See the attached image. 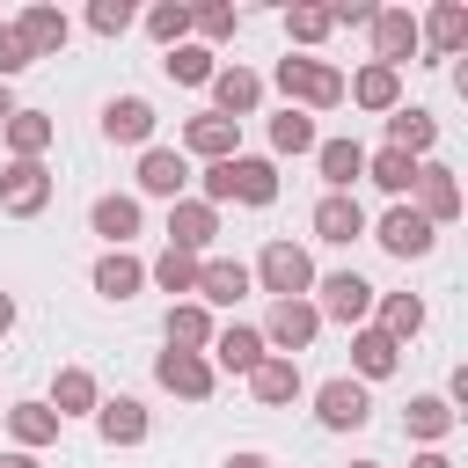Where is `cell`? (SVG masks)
<instances>
[{
	"label": "cell",
	"mask_w": 468,
	"mask_h": 468,
	"mask_svg": "<svg viewBox=\"0 0 468 468\" xmlns=\"http://www.w3.org/2000/svg\"><path fill=\"white\" fill-rule=\"evenodd\" d=\"M29 66H37V58L22 51V37H15V22H0V88H7L15 73H29Z\"/></svg>",
	"instance_id": "cell-44"
},
{
	"label": "cell",
	"mask_w": 468,
	"mask_h": 468,
	"mask_svg": "<svg viewBox=\"0 0 468 468\" xmlns=\"http://www.w3.org/2000/svg\"><path fill=\"white\" fill-rule=\"evenodd\" d=\"M95 431H102V446H146L154 417H146L139 395H102L95 402Z\"/></svg>",
	"instance_id": "cell-17"
},
{
	"label": "cell",
	"mask_w": 468,
	"mask_h": 468,
	"mask_svg": "<svg viewBox=\"0 0 468 468\" xmlns=\"http://www.w3.org/2000/svg\"><path fill=\"white\" fill-rule=\"evenodd\" d=\"M88 285H95L102 300H132V292L146 285V263H139L132 249H102V256H95V271H88Z\"/></svg>",
	"instance_id": "cell-30"
},
{
	"label": "cell",
	"mask_w": 468,
	"mask_h": 468,
	"mask_svg": "<svg viewBox=\"0 0 468 468\" xmlns=\"http://www.w3.org/2000/svg\"><path fill=\"white\" fill-rule=\"evenodd\" d=\"M366 417H373L366 380L336 373V380H322V388H314V424H322V431H366Z\"/></svg>",
	"instance_id": "cell-7"
},
{
	"label": "cell",
	"mask_w": 468,
	"mask_h": 468,
	"mask_svg": "<svg viewBox=\"0 0 468 468\" xmlns=\"http://www.w3.org/2000/svg\"><path fill=\"white\" fill-rule=\"evenodd\" d=\"M146 37H154L161 51L190 44V0H161V7H146Z\"/></svg>",
	"instance_id": "cell-39"
},
{
	"label": "cell",
	"mask_w": 468,
	"mask_h": 468,
	"mask_svg": "<svg viewBox=\"0 0 468 468\" xmlns=\"http://www.w3.org/2000/svg\"><path fill=\"white\" fill-rule=\"evenodd\" d=\"M256 358H263V329H256V322H219L212 344H205V366H212V373H241V380H249Z\"/></svg>",
	"instance_id": "cell-11"
},
{
	"label": "cell",
	"mask_w": 468,
	"mask_h": 468,
	"mask_svg": "<svg viewBox=\"0 0 468 468\" xmlns=\"http://www.w3.org/2000/svg\"><path fill=\"white\" fill-rule=\"evenodd\" d=\"M197 307H234V300H249V263H234V256H197V292H190Z\"/></svg>",
	"instance_id": "cell-21"
},
{
	"label": "cell",
	"mask_w": 468,
	"mask_h": 468,
	"mask_svg": "<svg viewBox=\"0 0 468 468\" xmlns=\"http://www.w3.org/2000/svg\"><path fill=\"white\" fill-rule=\"evenodd\" d=\"M0 139H7V161H44L51 139H58V124H51L44 110H15V117L0 124Z\"/></svg>",
	"instance_id": "cell-29"
},
{
	"label": "cell",
	"mask_w": 468,
	"mask_h": 468,
	"mask_svg": "<svg viewBox=\"0 0 468 468\" xmlns=\"http://www.w3.org/2000/svg\"><path fill=\"white\" fill-rule=\"evenodd\" d=\"M366 234H373V241H380L395 263H417V256H431V249H439V227H431V219H424L410 197H402V205H388L380 219H366Z\"/></svg>",
	"instance_id": "cell-4"
},
{
	"label": "cell",
	"mask_w": 468,
	"mask_h": 468,
	"mask_svg": "<svg viewBox=\"0 0 468 468\" xmlns=\"http://www.w3.org/2000/svg\"><path fill=\"white\" fill-rule=\"evenodd\" d=\"M212 241H219V212H212L205 197H176V205H168V249L212 256Z\"/></svg>",
	"instance_id": "cell-13"
},
{
	"label": "cell",
	"mask_w": 468,
	"mask_h": 468,
	"mask_svg": "<svg viewBox=\"0 0 468 468\" xmlns=\"http://www.w3.org/2000/svg\"><path fill=\"white\" fill-rule=\"evenodd\" d=\"M366 183H380V190L402 205V197L417 190V161H410V154H395V146H380V154H366Z\"/></svg>",
	"instance_id": "cell-36"
},
{
	"label": "cell",
	"mask_w": 468,
	"mask_h": 468,
	"mask_svg": "<svg viewBox=\"0 0 468 468\" xmlns=\"http://www.w3.org/2000/svg\"><path fill=\"white\" fill-rule=\"evenodd\" d=\"M205 88H212V117H227V124L263 110V73H249V66H212Z\"/></svg>",
	"instance_id": "cell-10"
},
{
	"label": "cell",
	"mask_w": 468,
	"mask_h": 468,
	"mask_svg": "<svg viewBox=\"0 0 468 468\" xmlns=\"http://www.w3.org/2000/svg\"><path fill=\"white\" fill-rule=\"evenodd\" d=\"M212 307H197V300H168V314H161V336H168V351H205L212 344Z\"/></svg>",
	"instance_id": "cell-31"
},
{
	"label": "cell",
	"mask_w": 468,
	"mask_h": 468,
	"mask_svg": "<svg viewBox=\"0 0 468 468\" xmlns=\"http://www.w3.org/2000/svg\"><path fill=\"white\" fill-rule=\"evenodd\" d=\"M95 402H102V388H95V373L88 366H58L51 373V395H44V410L66 424V417H95Z\"/></svg>",
	"instance_id": "cell-25"
},
{
	"label": "cell",
	"mask_w": 468,
	"mask_h": 468,
	"mask_svg": "<svg viewBox=\"0 0 468 468\" xmlns=\"http://www.w3.org/2000/svg\"><path fill=\"white\" fill-rule=\"evenodd\" d=\"M271 88L285 95V110H307V117L344 102V73H336L329 58H307V51H285L278 73H271Z\"/></svg>",
	"instance_id": "cell-2"
},
{
	"label": "cell",
	"mask_w": 468,
	"mask_h": 468,
	"mask_svg": "<svg viewBox=\"0 0 468 468\" xmlns=\"http://www.w3.org/2000/svg\"><path fill=\"white\" fill-rule=\"evenodd\" d=\"M373 329H388L395 344L424 336V300L417 292H373Z\"/></svg>",
	"instance_id": "cell-34"
},
{
	"label": "cell",
	"mask_w": 468,
	"mask_h": 468,
	"mask_svg": "<svg viewBox=\"0 0 468 468\" xmlns=\"http://www.w3.org/2000/svg\"><path fill=\"white\" fill-rule=\"evenodd\" d=\"M139 219H146V212H139V197H132V190H102V197L88 205V227H95L110 249H124V241L139 234Z\"/></svg>",
	"instance_id": "cell-26"
},
{
	"label": "cell",
	"mask_w": 468,
	"mask_h": 468,
	"mask_svg": "<svg viewBox=\"0 0 468 468\" xmlns=\"http://www.w3.org/2000/svg\"><path fill=\"white\" fill-rule=\"evenodd\" d=\"M15 329V292H0V336Z\"/></svg>",
	"instance_id": "cell-47"
},
{
	"label": "cell",
	"mask_w": 468,
	"mask_h": 468,
	"mask_svg": "<svg viewBox=\"0 0 468 468\" xmlns=\"http://www.w3.org/2000/svg\"><path fill=\"white\" fill-rule=\"evenodd\" d=\"M410 205H417L431 227H453L461 205H468V190H461V176H453L446 161H417V190H410Z\"/></svg>",
	"instance_id": "cell-8"
},
{
	"label": "cell",
	"mask_w": 468,
	"mask_h": 468,
	"mask_svg": "<svg viewBox=\"0 0 468 468\" xmlns=\"http://www.w3.org/2000/svg\"><path fill=\"white\" fill-rule=\"evenodd\" d=\"M307 300H314L322 322H344V329H366V322H373V285H366L358 271H322Z\"/></svg>",
	"instance_id": "cell-5"
},
{
	"label": "cell",
	"mask_w": 468,
	"mask_h": 468,
	"mask_svg": "<svg viewBox=\"0 0 468 468\" xmlns=\"http://www.w3.org/2000/svg\"><path fill=\"white\" fill-rule=\"evenodd\" d=\"M314 168H322L329 190H358V183H366V146H358V139H322V146H314Z\"/></svg>",
	"instance_id": "cell-32"
},
{
	"label": "cell",
	"mask_w": 468,
	"mask_h": 468,
	"mask_svg": "<svg viewBox=\"0 0 468 468\" xmlns=\"http://www.w3.org/2000/svg\"><path fill=\"white\" fill-rule=\"evenodd\" d=\"M329 22H336V29H344V22H351V29H366V22H373V7H366V0H336V7H329Z\"/></svg>",
	"instance_id": "cell-45"
},
{
	"label": "cell",
	"mask_w": 468,
	"mask_h": 468,
	"mask_svg": "<svg viewBox=\"0 0 468 468\" xmlns=\"http://www.w3.org/2000/svg\"><path fill=\"white\" fill-rule=\"evenodd\" d=\"M7 439H15V453H44L58 439V417L44 402H7Z\"/></svg>",
	"instance_id": "cell-35"
},
{
	"label": "cell",
	"mask_w": 468,
	"mask_h": 468,
	"mask_svg": "<svg viewBox=\"0 0 468 468\" xmlns=\"http://www.w3.org/2000/svg\"><path fill=\"white\" fill-rule=\"evenodd\" d=\"M15 37H22V51H29V58H58V51H66V37H73V22H66V7L37 0V7H22Z\"/></svg>",
	"instance_id": "cell-18"
},
{
	"label": "cell",
	"mask_w": 468,
	"mask_h": 468,
	"mask_svg": "<svg viewBox=\"0 0 468 468\" xmlns=\"http://www.w3.org/2000/svg\"><path fill=\"white\" fill-rule=\"evenodd\" d=\"M410 468H453V461H446V446H424V453H417Z\"/></svg>",
	"instance_id": "cell-46"
},
{
	"label": "cell",
	"mask_w": 468,
	"mask_h": 468,
	"mask_svg": "<svg viewBox=\"0 0 468 468\" xmlns=\"http://www.w3.org/2000/svg\"><path fill=\"white\" fill-rule=\"evenodd\" d=\"M388 146H395V154H410V161H424V154L439 146V117H431V110H417V102L388 110Z\"/></svg>",
	"instance_id": "cell-28"
},
{
	"label": "cell",
	"mask_w": 468,
	"mask_h": 468,
	"mask_svg": "<svg viewBox=\"0 0 468 468\" xmlns=\"http://www.w3.org/2000/svg\"><path fill=\"white\" fill-rule=\"evenodd\" d=\"M366 29H373V58H380V66L402 73V66L417 58V15H410V7H373Z\"/></svg>",
	"instance_id": "cell-14"
},
{
	"label": "cell",
	"mask_w": 468,
	"mask_h": 468,
	"mask_svg": "<svg viewBox=\"0 0 468 468\" xmlns=\"http://www.w3.org/2000/svg\"><path fill=\"white\" fill-rule=\"evenodd\" d=\"M88 29L95 37H124L132 29V0H88Z\"/></svg>",
	"instance_id": "cell-43"
},
{
	"label": "cell",
	"mask_w": 468,
	"mask_h": 468,
	"mask_svg": "<svg viewBox=\"0 0 468 468\" xmlns=\"http://www.w3.org/2000/svg\"><path fill=\"white\" fill-rule=\"evenodd\" d=\"M417 51H439V58H461L468 51V7L461 0H439L424 22H417Z\"/></svg>",
	"instance_id": "cell-22"
},
{
	"label": "cell",
	"mask_w": 468,
	"mask_h": 468,
	"mask_svg": "<svg viewBox=\"0 0 468 468\" xmlns=\"http://www.w3.org/2000/svg\"><path fill=\"white\" fill-rule=\"evenodd\" d=\"M161 73H168L176 88H205V80H212V51H205V44H176V51H161Z\"/></svg>",
	"instance_id": "cell-40"
},
{
	"label": "cell",
	"mask_w": 468,
	"mask_h": 468,
	"mask_svg": "<svg viewBox=\"0 0 468 468\" xmlns=\"http://www.w3.org/2000/svg\"><path fill=\"white\" fill-rule=\"evenodd\" d=\"M7 117H15V95H7V88H0V124H7Z\"/></svg>",
	"instance_id": "cell-50"
},
{
	"label": "cell",
	"mask_w": 468,
	"mask_h": 468,
	"mask_svg": "<svg viewBox=\"0 0 468 468\" xmlns=\"http://www.w3.org/2000/svg\"><path fill=\"white\" fill-rule=\"evenodd\" d=\"M314 336H322V314H314V300H271V314H263V351H278V358H300Z\"/></svg>",
	"instance_id": "cell-6"
},
{
	"label": "cell",
	"mask_w": 468,
	"mask_h": 468,
	"mask_svg": "<svg viewBox=\"0 0 468 468\" xmlns=\"http://www.w3.org/2000/svg\"><path fill=\"white\" fill-rule=\"evenodd\" d=\"M190 190V161H183V146H146L139 154V197H183Z\"/></svg>",
	"instance_id": "cell-20"
},
{
	"label": "cell",
	"mask_w": 468,
	"mask_h": 468,
	"mask_svg": "<svg viewBox=\"0 0 468 468\" xmlns=\"http://www.w3.org/2000/svg\"><path fill=\"white\" fill-rule=\"evenodd\" d=\"M190 29H197V44L212 51V44H227V37L241 29V15H234L227 0H197V7H190Z\"/></svg>",
	"instance_id": "cell-41"
},
{
	"label": "cell",
	"mask_w": 468,
	"mask_h": 468,
	"mask_svg": "<svg viewBox=\"0 0 468 468\" xmlns=\"http://www.w3.org/2000/svg\"><path fill=\"white\" fill-rule=\"evenodd\" d=\"M344 102H358V110L388 117V110H402V73H395V66H380V58H366V66L344 80Z\"/></svg>",
	"instance_id": "cell-19"
},
{
	"label": "cell",
	"mask_w": 468,
	"mask_h": 468,
	"mask_svg": "<svg viewBox=\"0 0 468 468\" xmlns=\"http://www.w3.org/2000/svg\"><path fill=\"white\" fill-rule=\"evenodd\" d=\"M197 183H205V205H212V212H219V205H278V161H263V154L212 161Z\"/></svg>",
	"instance_id": "cell-1"
},
{
	"label": "cell",
	"mask_w": 468,
	"mask_h": 468,
	"mask_svg": "<svg viewBox=\"0 0 468 468\" xmlns=\"http://www.w3.org/2000/svg\"><path fill=\"white\" fill-rule=\"evenodd\" d=\"M351 468H380V461H351Z\"/></svg>",
	"instance_id": "cell-51"
},
{
	"label": "cell",
	"mask_w": 468,
	"mask_h": 468,
	"mask_svg": "<svg viewBox=\"0 0 468 468\" xmlns=\"http://www.w3.org/2000/svg\"><path fill=\"white\" fill-rule=\"evenodd\" d=\"M329 29H336L329 7H314V0H292V7H285V37H292V44H329Z\"/></svg>",
	"instance_id": "cell-42"
},
{
	"label": "cell",
	"mask_w": 468,
	"mask_h": 468,
	"mask_svg": "<svg viewBox=\"0 0 468 468\" xmlns=\"http://www.w3.org/2000/svg\"><path fill=\"white\" fill-rule=\"evenodd\" d=\"M300 358H278V351H263L256 358V373H249V395L263 402V410H285V402H300Z\"/></svg>",
	"instance_id": "cell-24"
},
{
	"label": "cell",
	"mask_w": 468,
	"mask_h": 468,
	"mask_svg": "<svg viewBox=\"0 0 468 468\" xmlns=\"http://www.w3.org/2000/svg\"><path fill=\"white\" fill-rule=\"evenodd\" d=\"M190 154H197L205 168H212V161H234V154H241V124H227V117H212V110L190 117V124H183V161H190Z\"/></svg>",
	"instance_id": "cell-23"
},
{
	"label": "cell",
	"mask_w": 468,
	"mask_h": 468,
	"mask_svg": "<svg viewBox=\"0 0 468 468\" xmlns=\"http://www.w3.org/2000/svg\"><path fill=\"white\" fill-rule=\"evenodd\" d=\"M154 380H161L168 395H183V402H205V395L219 388V373L205 366V351H161V358H154Z\"/></svg>",
	"instance_id": "cell-16"
},
{
	"label": "cell",
	"mask_w": 468,
	"mask_h": 468,
	"mask_svg": "<svg viewBox=\"0 0 468 468\" xmlns=\"http://www.w3.org/2000/svg\"><path fill=\"white\" fill-rule=\"evenodd\" d=\"M146 285H161V292L190 300V292H197V256H183V249H161V256L146 263Z\"/></svg>",
	"instance_id": "cell-37"
},
{
	"label": "cell",
	"mask_w": 468,
	"mask_h": 468,
	"mask_svg": "<svg viewBox=\"0 0 468 468\" xmlns=\"http://www.w3.org/2000/svg\"><path fill=\"white\" fill-rule=\"evenodd\" d=\"M51 205V168L44 161H0V212L7 219H37Z\"/></svg>",
	"instance_id": "cell-9"
},
{
	"label": "cell",
	"mask_w": 468,
	"mask_h": 468,
	"mask_svg": "<svg viewBox=\"0 0 468 468\" xmlns=\"http://www.w3.org/2000/svg\"><path fill=\"white\" fill-rule=\"evenodd\" d=\"M227 468H271L263 453H227Z\"/></svg>",
	"instance_id": "cell-48"
},
{
	"label": "cell",
	"mask_w": 468,
	"mask_h": 468,
	"mask_svg": "<svg viewBox=\"0 0 468 468\" xmlns=\"http://www.w3.org/2000/svg\"><path fill=\"white\" fill-rule=\"evenodd\" d=\"M154 124H161V117H154L146 95H110V102H102V139H110V146H139V154H146V146H154Z\"/></svg>",
	"instance_id": "cell-12"
},
{
	"label": "cell",
	"mask_w": 468,
	"mask_h": 468,
	"mask_svg": "<svg viewBox=\"0 0 468 468\" xmlns=\"http://www.w3.org/2000/svg\"><path fill=\"white\" fill-rule=\"evenodd\" d=\"M249 285H263L271 300H307L314 292V256L300 249V241H263V256H256V271H249Z\"/></svg>",
	"instance_id": "cell-3"
},
{
	"label": "cell",
	"mask_w": 468,
	"mask_h": 468,
	"mask_svg": "<svg viewBox=\"0 0 468 468\" xmlns=\"http://www.w3.org/2000/svg\"><path fill=\"white\" fill-rule=\"evenodd\" d=\"M395 366H402V344L388 329H373V322L351 329V380H388Z\"/></svg>",
	"instance_id": "cell-27"
},
{
	"label": "cell",
	"mask_w": 468,
	"mask_h": 468,
	"mask_svg": "<svg viewBox=\"0 0 468 468\" xmlns=\"http://www.w3.org/2000/svg\"><path fill=\"white\" fill-rule=\"evenodd\" d=\"M314 146H322V132H314L307 110H278L271 117V154H314Z\"/></svg>",
	"instance_id": "cell-38"
},
{
	"label": "cell",
	"mask_w": 468,
	"mask_h": 468,
	"mask_svg": "<svg viewBox=\"0 0 468 468\" xmlns=\"http://www.w3.org/2000/svg\"><path fill=\"white\" fill-rule=\"evenodd\" d=\"M453 410H446V395H410V410H402V431L417 439V446H446L453 439Z\"/></svg>",
	"instance_id": "cell-33"
},
{
	"label": "cell",
	"mask_w": 468,
	"mask_h": 468,
	"mask_svg": "<svg viewBox=\"0 0 468 468\" xmlns=\"http://www.w3.org/2000/svg\"><path fill=\"white\" fill-rule=\"evenodd\" d=\"M307 227H314V241H336V249L358 241V234H366V205H358V190H322Z\"/></svg>",
	"instance_id": "cell-15"
},
{
	"label": "cell",
	"mask_w": 468,
	"mask_h": 468,
	"mask_svg": "<svg viewBox=\"0 0 468 468\" xmlns=\"http://www.w3.org/2000/svg\"><path fill=\"white\" fill-rule=\"evenodd\" d=\"M0 468H37V453H15V446H7V453H0Z\"/></svg>",
	"instance_id": "cell-49"
}]
</instances>
